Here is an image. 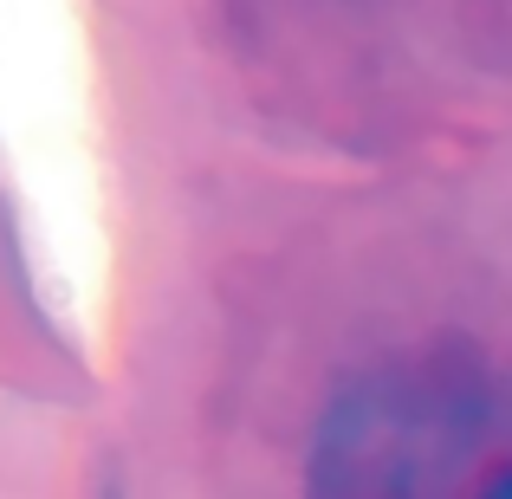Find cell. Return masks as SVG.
<instances>
[{"mask_svg":"<svg viewBox=\"0 0 512 499\" xmlns=\"http://www.w3.org/2000/svg\"><path fill=\"white\" fill-rule=\"evenodd\" d=\"M487 499H512V474H506V480H500V487H493Z\"/></svg>","mask_w":512,"mask_h":499,"instance_id":"cell-1","label":"cell"}]
</instances>
